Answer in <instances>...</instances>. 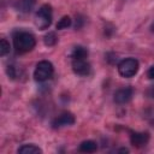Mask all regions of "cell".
<instances>
[{"label": "cell", "instance_id": "obj_1", "mask_svg": "<svg viewBox=\"0 0 154 154\" xmlns=\"http://www.w3.org/2000/svg\"><path fill=\"white\" fill-rule=\"evenodd\" d=\"M36 45L35 36L29 31H16L13 34V47L17 53H26L32 51Z\"/></svg>", "mask_w": 154, "mask_h": 154}, {"label": "cell", "instance_id": "obj_2", "mask_svg": "<svg viewBox=\"0 0 154 154\" xmlns=\"http://www.w3.org/2000/svg\"><path fill=\"white\" fill-rule=\"evenodd\" d=\"M53 72H54V67H53L52 63L48 60H41L37 63V65L35 67L34 78L36 82L42 83V82L51 79L53 76Z\"/></svg>", "mask_w": 154, "mask_h": 154}, {"label": "cell", "instance_id": "obj_3", "mask_svg": "<svg viewBox=\"0 0 154 154\" xmlns=\"http://www.w3.org/2000/svg\"><path fill=\"white\" fill-rule=\"evenodd\" d=\"M52 18H53L52 6L48 4L42 5L36 12V20L35 22H36L37 28L41 30L49 28V25L52 24Z\"/></svg>", "mask_w": 154, "mask_h": 154}, {"label": "cell", "instance_id": "obj_4", "mask_svg": "<svg viewBox=\"0 0 154 154\" xmlns=\"http://www.w3.org/2000/svg\"><path fill=\"white\" fill-rule=\"evenodd\" d=\"M138 67H140V64L135 58H126L118 64V72L122 77L130 78L137 73Z\"/></svg>", "mask_w": 154, "mask_h": 154}, {"label": "cell", "instance_id": "obj_5", "mask_svg": "<svg viewBox=\"0 0 154 154\" xmlns=\"http://www.w3.org/2000/svg\"><path fill=\"white\" fill-rule=\"evenodd\" d=\"M75 120H76L75 116L71 112H63L53 119L52 126L54 129H59V128H63V126H70V125L75 124Z\"/></svg>", "mask_w": 154, "mask_h": 154}, {"label": "cell", "instance_id": "obj_6", "mask_svg": "<svg viewBox=\"0 0 154 154\" xmlns=\"http://www.w3.org/2000/svg\"><path fill=\"white\" fill-rule=\"evenodd\" d=\"M132 95H134V90L131 87H125V88H120L118 89L114 95H113V100L118 105H124V103H128L131 99H132Z\"/></svg>", "mask_w": 154, "mask_h": 154}, {"label": "cell", "instance_id": "obj_7", "mask_svg": "<svg viewBox=\"0 0 154 154\" xmlns=\"http://www.w3.org/2000/svg\"><path fill=\"white\" fill-rule=\"evenodd\" d=\"M72 70L78 76H88L91 67L87 59H72Z\"/></svg>", "mask_w": 154, "mask_h": 154}, {"label": "cell", "instance_id": "obj_8", "mask_svg": "<svg viewBox=\"0 0 154 154\" xmlns=\"http://www.w3.org/2000/svg\"><path fill=\"white\" fill-rule=\"evenodd\" d=\"M149 141V134L148 132H140V131H132L130 132V142L136 148L144 147Z\"/></svg>", "mask_w": 154, "mask_h": 154}, {"label": "cell", "instance_id": "obj_9", "mask_svg": "<svg viewBox=\"0 0 154 154\" xmlns=\"http://www.w3.org/2000/svg\"><path fill=\"white\" fill-rule=\"evenodd\" d=\"M35 2H36V0H16L14 7L17 11H19L22 13H28L34 8Z\"/></svg>", "mask_w": 154, "mask_h": 154}, {"label": "cell", "instance_id": "obj_10", "mask_svg": "<svg viewBox=\"0 0 154 154\" xmlns=\"http://www.w3.org/2000/svg\"><path fill=\"white\" fill-rule=\"evenodd\" d=\"M96 149H97V144H96V142H94L91 140L83 141L78 147V150L82 153H94V152H96Z\"/></svg>", "mask_w": 154, "mask_h": 154}, {"label": "cell", "instance_id": "obj_11", "mask_svg": "<svg viewBox=\"0 0 154 154\" xmlns=\"http://www.w3.org/2000/svg\"><path fill=\"white\" fill-rule=\"evenodd\" d=\"M88 49L83 46H76L73 49H72V53H71V58L72 59H87L88 58Z\"/></svg>", "mask_w": 154, "mask_h": 154}, {"label": "cell", "instance_id": "obj_12", "mask_svg": "<svg viewBox=\"0 0 154 154\" xmlns=\"http://www.w3.org/2000/svg\"><path fill=\"white\" fill-rule=\"evenodd\" d=\"M18 153L20 154H41L42 149L35 144H23L18 148Z\"/></svg>", "mask_w": 154, "mask_h": 154}, {"label": "cell", "instance_id": "obj_13", "mask_svg": "<svg viewBox=\"0 0 154 154\" xmlns=\"http://www.w3.org/2000/svg\"><path fill=\"white\" fill-rule=\"evenodd\" d=\"M71 23H72L71 18H70L69 16H64V17H61V18L58 20V23H57V29H58V30L66 29V28H69V26L71 25Z\"/></svg>", "mask_w": 154, "mask_h": 154}, {"label": "cell", "instance_id": "obj_14", "mask_svg": "<svg viewBox=\"0 0 154 154\" xmlns=\"http://www.w3.org/2000/svg\"><path fill=\"white\" fill-rule=\"evenodd\" d=\"M43 41H45V45H46V46H54V45L57 43V41H58V37H57L55 32L51 31V32H48V34L45 36Z\"/></svg>", "mask_w": 154, "mask_h": 154}, {"label": "cell", "instance_id": "obj_15", "mask_svg": "<svg viewBox=\"0 0 154 154\" xmlns=\"http://www.w3.org/2000/svg\"><path fill=\"white\" fill-rule=\"evenodd\" d=\"M8 52H10V43L7 42V40L1 38V41H0V55L5 57Z\"/></svg>", "mask_w": 154, "mask_h": 154}, {"label": "cell", "instance_id": "obj_16", "mask_svg": "<svg viewBox=\"0 0 154 154\" xmlns=\"http://www.w3.org/2000/svg\"><path fill=\"white\" fill-rule=\"evenodd\" d=\"M7 75L11 77V78H14L16 77V70H14V66H7Z\"/></svg>", "mask_w": 154, "mask_h": 154}, {"label": "cell", "instance_id": "obj_17", "mask_svg": "<svg viewBox=\"0 0 154 154\" xmlns=\"http://www.w3.org/2000/svg\"><path fill=\"white\" fill-rule=\"evenodd\" d=\"M147 76L149 79H154V65L149 67V70L147 71Z\"/></svg>", "mask_w": 154, "mask_h": 154}, {"label": "cell", "instance_id": "obj_18", "mask_svg": "<svg viewBox=\"0 0 154 154\" xmlns=\"http://www.w3.org/2000/svg\"><path fill=\"white\" fill-rule=\"evenodd\" d=\"M148 94H149L152 97H154V85H153V87H152V88L148 90Z\"/></svg>", "mask_w": 154, "mask_h": 154}, {"label": "cell", "instance_id": "obj_19", "mask_svg": "<svg viewBox=\"0 0 154 154\" xmlns=\"http://www.w3.org/2000/svg\"><path fill=\"white\" fill-rule=\"evenodd\" d=\"M119 153H129V150L126 148H122V149H119Z\"/></svg>", "mask_w": 154, "mask_h": 154}, {"label": "cell", "instance_id": "obj_20", "mask_svg": "<svg viewBox=\"0 0 154 154\" xmlns=\"http://www.w3.org/2000/svg\"><path fill=\"white\" fill-rule=\"evenodd\" d=\"M150 29H152V31H153V32H154V23H153V24H152V26H150Z\"/></svg>", "mask_w": 154, "mask_h": 154}]
</instances>
